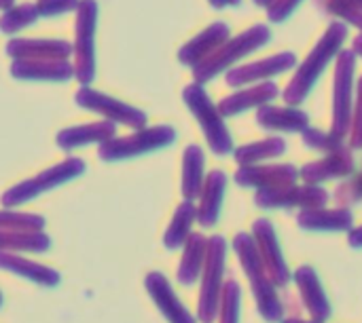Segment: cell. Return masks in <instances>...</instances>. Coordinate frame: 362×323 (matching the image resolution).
<instances>
[{"label": "cell", "instance_id": "cell-10", "mask_svg": "<svg viewBox=\"0 0 362 323\" xmlns=\"http://www.w3.org/2000/svg\"><path fill=\"white\" fill-rule=\"evenodd\" d=\"M74 102L83 110L95 112L102 118L112 121L117 125H125V127H132V129H142L148 123V116L140 108L129 106V104H125V102H121L117 97H110V95L98 91V89H91L89 85L78 87V91L74 95Z\"/></svg>", "mask_w": 362, "mask_h": 323}, {"label": "cell", "instance_id": "cell-16", "mask_svg": "<svg viewBox=\"0 0 362 323\" xmlns=\"http://www.w3.org/2000/svg\"><path fill=\"white\" fill-rule=\"evenodd\" d=\"M299 178V169L291 163L282 165H242L235 173V182L248 188H272L295 184Z\"/></svg>", "mask_w": 362, "mask_h": 323}, {"label": "cell", "instance_id": "cell-26", "mask_svg": "<svg viewBox=\"0 0 362 323\" xmlns=\"http://www.w3.org/2000/svg\"><path fill=\"white\" fill-rule=\"evenodd\" d=\"M295 281L301 290V296H303V303L305 307L310 309V313L318 319V322H325L329 315H331V305L320 288V281H318V275L312 267H301L297 273H295Z\"/></svg>", "mask_w": 362, "mask_h": 323}, {"label": "cell", "instance_id": "cell-6", "mask_svg": "<svg viewBox=\"0 0 362 323\" xmlns=\"http://www.w3.org/2000/svg\"><path fill=\"white\" fill-rule=\"evenodd\" d=\"M95 30H98V2L78 0L72 57H74V78L81 85H91L95 78Z\"/></svg>", "mask_w": 362, "mask_h": 323}, {"label": "cell", "instance_id": "cell-8", "mask_svg": "<svg viewBox=\"0 0 362 323\" xmlns=\"http://www.w3.org/2000/svg\"><path fill=\"white\" fill-rule=\"evenodd\" d=\"M335 59H337V63H335V78H333V125H331V131L344 140L350 133L352 110H354L356 53L352 49H341Z\"/></svg>", "mask_w": 362, "mask_h": 323}, {"label": "cell", "instance_id": "cell-1", "mask_svg": "<svg viewBox=\"0 0 362 323\" xmlns=\"http://www.w3.org/2000/svg\"><path fill=\"white\" fill-rule=\"evenodd\" d=\"M348 30L350 25L341 19H335L327 32L322 34V38L316 42V47L308 53V57L299 63L295 76L291 78V83L286 85L282 97L286 104L291 106H299L308 99V95L312 93V89L316 87V83L320 80L322 72L327 70V66L337 57V53L344 49V42L348 38Z\"/></svg>", "mask_w": 362, "mask_h": 323}, {"label": "cell", "instance_id": "cell-21", "mask_svg": "<svg viewBox=\"0 0 362 323\" xmlns=\"http://www.w3.org/2000/svg\"><path fill=\"white\" fill-rule=\"evenodd\" d=\"M117 135V123L112 121H98V123H83L57 133V146L62 150H74L89 144H104Z\"/></svg>", "mask_w": 362, "mask_h": 323}, {"label": "cell", "instance_id": "cell-17", "mask_svg": "<svg viewBox=\"0 0 362 323\" xmlns=\"http://www.w3.org/2000/svg\"><path fill=\"white\" fill-rule=\"evenodd\" d=\"M231 36V30L225 21H214L208 25L204 32H199L195 38H191L187 44L180 47L178 51V61L182 66L195 68L199 61H204L208 55H212L227 38Z\"/></svg>", "mask_w": 362, "mask_h": 323}, {"label": "cell", "instance_id": "cell-44", "mask_svg": "<svg viewBox=\"0 0 362 323\" xmlns=\"http://www.w3.org/2000/svg\"><path fill=\"white\" fill-rule=\"evenodd\" d=\"M352 51L356 53V57H362V34H358L354 38V44H352Z\"/></svg>", "mask_w": 362, "mask_h": 323}, {"label": "cell", "instance_id": "cell-25", "mask_svg": "<svg viewBox=\"0 0 362 323\" xmlns=\"http://www.w3.org/2000/svg\"><path fill=\"white\" fill-rule=\"evenodd\" d=\"M299 224L305 231H350L354 216L350 209L346 207H337V209H325V207H316V209H303L299 214Z\"/></svg>", "mask_w": 362, "mask_h": 323}, {"label": "cell", "instance_id": "cell-14", "mask_svg": "<svg viewBox=\"0 0 362 323\" xmlns=\"http://www.w3.org/2000/svg\"><path fill=\"white\" fill-rule=\"evenodd\" d=\"M11 59H70L72 42L62 38H13L6 44Z\"/></svg>", "mask_w": 362, "mask_h": 323}, {"label": "cell", "instance_id": "cell-30", "mask_svg": "<svg viewBox=\"0 0 362 323\" xmlns=\"http://www.w3.org/2000/svg\"><path fill=\"white\" fill-rule=\"evenodd\" d=\"M284 152H286V142L282 138H267V140H257L252 144H246L238 148L233 154L242 167V165H259L261 161L282 157Z\"/></svg>", "mask_w": 362, "mask_h": 323}, {"label": "cell", "instance_id": "cell-5", "mask_svg": "<svg viewBox=\"0 0 362 323\" xmlns=\"http://www.w3.org/2000/svg\"><path fill=\"white\" fill-rule=\"evenodd\" d=\"M85 161L78 159V157H68L64 159L62 163L40 171L38 176L30 178V180H23L15 186H11L4 195H2V205L4 207H17V205H23L28 201H32L34 197L42 195V193H49L51 188H57L62 184H66L68 180H74L78 178L83 171H85Z\"/></svg>", "mask_w": 362, "mask_h": 323}, {"label": "cell", "instance_id": "cell-11", "mask_svg": "<svg viewBox=\"0 0 362 323\" xmlns=\"http://www.w3.org/2000/svg\"><path fill=\"white\" fill-rule=\"evenodd\" d=\"M329 201V193L318 184H284L272 188H259L255 195V203L263 209H316L325 207Z\"/></svg>", "mask_w": 362, "mask_h": 323}, {"label": "cell", "instance_id": "cell-28", "mask_svg": "<svg viewBox=\"0 0 362 323\" xmlns=\"http://www.w3.org/2000/svg\"><path fill=\"white\" fill-rule=\"evenodd\" d=\"M204 150L197 144H191L185 148L182 154V197L187 201H193L199 197L204 186Z\"/></svg>", "mask_w": 362, "mask_h": 323}, {"label": "cell", "instance_id": "cell-37", "mask_svg": "<svg viewBox=\"0 0 362 323\" xmlns=\"http://www.w3.org/2000/svg\"><path fill=\"white\" fill-rule=\"evenodd\" d=\"M78 0H38L36 8L40 17H57L70 11H76Z\"/></svg>", "mask_w": 362, "mask_h": 323}, {"label": "cell", "instance_id": "cell-41", "mask_svg": "<svg viewBox=\"0 0 362 323\" xmlns=\"http://www.w3.org/2000/svg\"><path fill=\"white\" fill-rule=\"evenodd\" d=\"M341 21H346L348 25H354V28H358L362 34V13H346V15L341 17Z\"/></svg>", "mask_w": 362, "mask_h": 323}, {"label": "cell", "instance_id": "cell-40", "mask_svg": "<svg viewBox=\"0 0 362 323\" xmlns=\"http://www.w3.org/2000/svg\"><path fill=\"white\" fill-rule=\"evenodd\" d=\"M337 199H341V201H348V203L361 201L362 199V176L358 178V180H354V182H350V184L341 186V188L337 190Z\"/></svg>", "mask_w": 362, "mask_h": 323}, {"label": "cell", "instance_id": "cell-19", "mask_svg": "<svg viewBox=\"0 0 362 323\" xmlns=\"http://www.w3.org/2000/svg\"><path fill=\"white\" fill-rule=\"evenodd\" d=\"M257 123L267 131H286V133H303L310 127V114L297 106H272L265 104L257 108Z\"/></svg>", "mask_w": 362, "mask_h": 323}, {"label": "cell", "instance_id": "cell-24", "mask_svg": "<svg viewBox=\"0 0 362 323\" xmlns=\"http://www.w3.org/2000/svg\"><path fill=\"white\" fill-rule=\"evenodd\" d=\"M0 269L2 271H8V273H15L17 277H23L28 281L47 286V288L59 284V273L57 271H53L49 267H42L38 262H32L28 258H21L15 252L0 250Z\"/></svg>", "mask_w": 362, "mask_h": 323}, {"label": "cell", "instance_id": "cell-20", "mask_svg": "<svg viewBox=\"0 0 362 323\" xmlns=\"http://www.w3.org/2000/svg\"><path fill=\"white\" fill-rule=\"evenodd\" d=\"M354 171V157L350 148H341L337 152H329L325 159H318L314 163H308L299 169V178H303L308 184H320L325 180L346 178Z\"/></svg>", "mask_w": 362, "mask_h": 323}, {"label": "cell", "instance_id": "cell-47", "mask_svg": "<svg viewBox=\"0 0 362 323\" xmlns=\"http://www.w3.org/2000/svg\"><path fill=\"white\" fill-rule=\"evenodd\" d=\"M284 323H314V322H299V319H291V322H284Z\"/></svg>", "mask_w": 362, "mask_h": 323}, {"label": "cell", "instance_id": "cell-32", "mask_svg": "<svg viewBox=\"0 0 362 323\" xmlns=\"http://www.w3.org/2000/svg\"><path fill=\"white\" fill-rule=\"evenodd\" d=\"M38 8L32 2L25 4H13L8 8H4V13L0 15V32L2 34H17L23 28L32 25L38 19Z\"/></svg>", "mask_w": 362, "mask_h": 323}, {"label": "cell", "instance_id": "cell-4", "mask_svg": "<svg viewBox=\"0 0 362 323\" xmlns=\"http://www.w3.org/2000/svg\"><path fill=\"white\" fill-rule=\"evenodd\" d=\"M182 99L189 106L191 114L197 118L210 150L218 157L229 154L233 150V138L225 125V116L221 114L218 106L210 99L204 85H199V83L187 85L182 91Z\"/></svg>", "mask_w": 362, "mask_h": 323}, {"label": "cell", "instance_id": "cell-15", "mask_svg": "<svg viewBox=\"0 0 362 323\" xmlns=\"http://www.w3.org/2000/svg\"><path fill=\"white\" fill-rule=\"evenodd\" d=\"M11 74L19 80L66 83L74 76V63L68 59H13Z\"/></svg>", "mask_w": 362, "mask_h": 323}, {"label": "cell", "instance_id": "cell-3", "mask_svg": "<svg viewBox=\"0 0 362 323\" xmlns=\"http://www.w3.org/2000/svg\"><path fill=\"white\" fill-rule=\"evenodd\" d=\"M233 250L240 256V262H242V267L250 279V286L255 290L261 315L267 322H278L284 311H282V305L276 296V284L272 281V277L263 264L257 239L248 233H238L233 239Z\"/></svg>", "mask_w": 362, "mask_h": 323}, {"label": "cell", "instance_id": "cell-33", "mask_svg": "<svg viewBox=\"0 0 362 323\" xmlns=\"http://www.w3.org/2000/svg\"><path fill=\"white\" fill-rule=\"evenodd\" d=\"M45 228V218L21 212H0V231L17 233H38Z\"/></svg>", "mask_w": 362, "mask_h": 323}, {"label": "cell", "instance_id": "cell-39", "mask_svg": "<svg viewBox=\"0 0 362 323\" xmlns=\"http://www.w3.org/2000/svg\"><path fill=\"white\" fill-rule=\"evenodd\" d=\"M327 13L341 19L346 13H362V0H327Z\"/></svg>", "mask_w": 362, "mask_h": 323}, {"label": "cell", "instance_id": "cell-23", "mask_svg": "<svg viewBox=\"0 0 362 323\" xmlns=\"http://www.w3.org/2000/svg\"><path fill=\"white\" fill-rule=\"evenodd\" d=\"M225 188H227V176L223 171H212L202 186L199 193V207H197V220L204 228H212L218 222L221 216V205L225 199Z\"/></svg>", "mask_w": 362, "mask_h": 323}, {"label": "cell", "instance_id": "cell-46", "mask_svg": "<svg viewBox=\"0 0 362 323\" xmlns=\"http://www.w3.org/2000/svg\"><path fill=\"white\" fill-rule=\"evenodd\" d=\"M272 2H274V0H255V4H257V6H265V8H267Z\"/></svg>", "mask_w": 362, "mask_h": 323}, {"label": "cell", "instance_id": "cell-36", "mask_svg": "<svg viewBox=\"0 0 362 323\" xmlns=\"http://www.w3.org/2000/svg\"><path fill=\"white\" fill-rule=\"evenodd\" d=\"M350 146L362 148V76L356 87V99L352 110V123H350Z\"/></svg>", "mask_w": 362, "mask_h": 323}, {"label": "cell", "instance_id": "cell-43", "mask_svg": "<svg viewBox=\"0 0 362 323\" xmlns=\"http://www.w3.org/2000/svg\"><path fill=\"white\" fill-rule=\"evenodd\" d=\"M214 8H225V6H231V4H240L242 0H208Z\"/></svg>", "mask_w": 362, "mask_h": 323}, {"label": "cell", "instance_id": "cell-35", "mask_svg": "<svg viewBox=\"0 0 362 323\" xmlns=\"http://www.w3.org/2000/svg\"><path fill=\"white\" fill-rule=\"evenodd\" d=\"M240 286L238 281L229 279L223 286V294H221V323H238L240 319Z\"/></svg>", "mask_w": 362, "mask_h": 323}, {"label": "cell", "instance_id": "cell-42", "mask_svg": "<svg viewBox=\"0 0 362 323\" xmlns=\"http://www.w3.org/2000/svg\"><path fill=\"white\" fill-rule=\"evenodd\" d=\"M350 245L352 248H362V226L361 228H354L350 233Z\"/></svg>", "mask_w": 362, "mask_h": 323}, {"label": "cell", "instance_id": "cell-12", "mask_svg": "<svg viewBox=\"0 0 362 323\" xmlns=\"http://www.w3.org/2000/svg\"><path fill=\"white\" fill-rule=\"evenodd\" d=\"M297 66V57L295 53H276V55H269L265 59H259V61H250V63H244V66H238V68H231L227 72V85L229 87H246V85H255V83H263V80H269L282 72H288Z\"/></svg>", "mask_w": 362, "mask_h": 323}, {"label": "cell", "instance_id": "cell-9", "mask_svg": "<svg viewBox=\"0 0 362 323\" xmlns=\"http://www.w3.org/2000/svg\"><path fill=\"white\" fill-rule=\"evenodd\" d=\"M225 256H227V241L221 235L208 239L206 262L202 269L204 277H202V298H199V319L206 323L216 317V311L221 307Z\"/></svg>", "mask_w": 362, "mask_h": 323}, {"label": "cell", "instance_id": "cell-38", "mask_svg": "<svg viewBox=\"0 0 362 323\" xmlns=\"http://www.w3.org/2000/svg\"><path fill=\"white\" fill-rule=\"evenodd\" d=\"M301 2H303V0H274V2L267 6V17H269V21H274V23L286 21V19L299 8Z\"/></svg>", "mask_w": 362, "mask_h": 323}, {"label": "cell", "instance_id": "cell-27", "mask_svg": "<svg viewBox=\"0 0 362 323\" xmlns=\"http://www.w3.org/2000/svg\"><path fill=\"white\" fill-rule=\"evenodd\" d=\"M185 243L187 245H185L182 262L178 267V281L182 286H191L202 275L206 252H208V239L199 233H191Z\"/></svg>", "mask_w": 362, "mask_h": 323}, {"label": "cell", "instance_id": "cell-45", "mask_svg": "<svg viewBox=\"0 0 362 323\" xmlns=\"http://www.w3.org/2000/svg\"><path fill=\"white\" fill-rule=\"evenodd\" d=\"M15 4V0H0V8L4 11V8H8V6H13Z\"/></svg>", "mask_w": 362, "mask_h": 323}, {"label": "cell", "instance_id": "cell-2", "mask_svg": "<svg viewBox=\"0 0 362 323\" xmlns=\"http://www.w3.org/2000/svg\"><path fill=\"white\" fill-rule=\"evenodd\" d=\"M272 40V30L263 23H257L252 28H248L246 32L238 34V36H229L212 55H208L204 61H199L193 68V78L195 83L204 85L212 78H216L221 72L231 70L238 61H242L244 57H248L250 53L259 51L261 47H265Z\"/></svg>", "mask_w": 362, "mask_h": 323}, {"label": "cell", "instance_id": "cell-13", "mask_svg": "<svg viewBox=\"0 0 362 323\" xmlns=\"http://www.w3.org/2000/svg\"><path fill=\"white\" fill-rule=\"evenodd\" d=\"M252 237L257 239L263 264H265L272 281L276 286H286L291 279V273L286 269V262H284V256L280 252V243H278V237H276L272 222L269 220H257L252 226Z\"/></svg>", "mask_w": 362, "mask_h": 323}, {"label": "cell", "instance_id": "cell-48", "mask_svg": "<svg viewBox=\"0 0 362 323\" xmlns=\"http://www.w3.org/2000/svg\"><path fill=\"white\" fill-rule=\"evenodd\" d=\"M0 305H2V296H0Z\"/></svg>", "mask_w": 362, "mask_h": 323}, {"label": "cell", "instance_id": "cell-22", "mask_svg": "<svg viewBox=\"0 0 362 323\" xmlns=\"http://www.w3.org/2000/svg\"><path fill=\"white\" fill-rule=\"evenodd\" d=\"M146 290H148L151 298L155 300V305L159 307V311L165 315L168 322L195 323V317L182 307V303L178 300L172 286L168 284V279L161 273H148L146 275Z\"/></svg>", "mask_w": 362, "mask_h": 323}, {"label": "cell", "instance_id": "cell-29", "mask_svg": "<svg viewBox=\"0 0 362 323\" xmlns=\"http://www.w3.org/2000/svg\"><path fill=\"white\" fill-rule=\"evenodd\" d=\"M197 220V207L193 201H182L165 231V237H163V243L168 250H176L180 245H185L187 237L191 235V226L193 222Z\"/></svg>", "mask_w": 362, "mask_h": 323}, {"label": "cell", "instance_id": "cell-34", "mask_svg": "<svg viewBox=\"0 0 362 323\" xmlns=\"http://www.w3.org/2000/svg\"><path fill=\"white\" fill-rule=\"evenodd\" d=\"M303 144L312 150H320L325 154L329 152H337L341 148H346L344 140L337 138L333 131H322V129H314V127H308L303 131Z\"/></svg>", "mask_w": 362, "mask_h": 323}, {"label": "cell", "instance_id": "cell-7", "mask_svg": "<svg viewBox=\"0 0 362 323\" xmlns=\"http://www.w3.org/2000/svg\"><path fill=\"white\" fill-rule=\"evenodd\" d=\"M176 129L170 125H157V127H142L136 129V133L125 138H110L108 142L100 144L98 157L102 161H125L134 159L146 152H155L159 148H165L174 144Z\"/></svg>", "mask_w": 362, "mask_h": 323}, {"label": "cell", "instance_id": "cell-31", "mask_svg": "<svg viewBox=\"0 0 362 323\" xmlns=\"http://www.w3.org/2000/svg\"><path fill=\"white\" fill-rule=\"evenodd\" d=\"M51 248V239L38 233H17V231H0V250L4 252H47Z\"/></svg>", "mask_w": 362, "mask_h": 323}, {"label": "cell", "instance_id": "cell-18", "mask_svg": "<svg viewBox=\"0 0 362 323\" xmlns=\"http://www.w3.org/2000/svg\"><path fill=\"white\" fill-rule=\"evenodd\" d=\"M278 95H280V87L276 83H272V80H263V83H257L252 87H246L242 91H235V93L227 95L216 106H218L223 116H238V114H242L246 110L272 104Z\"/></svg>", "mask_w": 362, "mask_h": 323}]
</instances>
